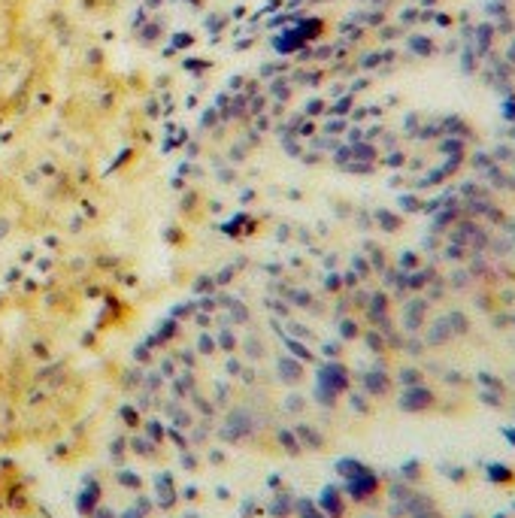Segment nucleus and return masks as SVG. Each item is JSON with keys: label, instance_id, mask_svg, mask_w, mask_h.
<instances>
[{"label": "nucleus", "instance_id": "nucleus-1", "mask_svg": "<svg viewBox=\"0 0 515 518\" xmlns=\"http://www.w3.org/2000/svg\"><path fill=\"white\" fill-rule=\"evenodd\" d=\"M97 506H100V488L97 485H88L85 491L76 494V509H79L82 515H91Z\"/></svg>", "mask_w": 515, "mask_h": 518}, {"label": "nucleus", "instance_id": "nucleus-2", "mask_svg": "<svg viewBox=\"0 0 515 518\" xmlns=\"http://www.w3.org/2000/svg\"><path fill=\"white\" fill-rule=\"evenodd\" d=\"M300 376H303V370H300V364L297 361H291V357H279V379H285V382H300Z\"/></svg>", "mask_w": 515, "mask_h": 518}, {"label": "nucleus", "instance_id": "nucleus-3", "mask_svg": "<svg viewBox=\"0 0 515 518\" xmlns=\"http://www.w3.org/2000/svg\"><path fill=\"white\" fill-rule=\"evenodd\" d=\"M294 512V500H291L288 494H276L273 500H270V515L273 518H285Z\"/></svg>", "mask_w": 515, "mask_h": 518}, {"label": "nucleus", "instance_id": "nucleus-4", "mask_svg": "<svg viewBox=\"0 0 515 518\" xmlns=\"http://www.w3.org/2000/svg\"><path fill=\"white\" fill-rule=\"evenodd\" d=\"M294 509H297V515H300V518H324L322 512H315V506H312L309 500H297V503H294Z\"/></svg>", "mask_w": 515, "mask_h": 518}, {"label": "nucleus", "instance_id": "nucleus-5", "mask_svg": "<svg viewBox=\"0 0 515 518\" xmlns=\"http://www.w3.org/2000/svg\"><path fill=\"white\" fill-rule=\"evenodd\" d=\"M219 346H222L225 352H233V349H236V340H233V333L227 330V324L222 327V333H219Z\"/></svg>", "mask_w": 515, "mask_h": 518}, {"label": "nucleus", "instance_id": "nucleus-6", "mask_svg": "<svg viewBox=\"0 0 515 518\" xmlns=\"http://www.w3.org/2000/svg\"><path fill=\"white\" fill-rule=\"evenodd\" d=\"M279 443H282L288 452H294V454L300 452V446H297V440H294V433H291V430H279Z\"/></svg>", "mask_w": 515, "mask_h": 518}, {"label": "nucleus", "instance_id": "nucleus-7", "mask_svg": "<svg viewBox=\"0 0 515 518\" xmlns=\"http://www.w3.org/2000/svg\"><path fill=\"white\" fill-rule=\"evenodd\" d=\"M243 346H246V355L252 357V361H258V357L264 355V349H261V343H258L255 336H249V340H246Z\"/></svg>", "mask_w": 515, "mask_h": 518}, {"label": "nucleus", "instance_id": "nucleus-8", "mask_svg": "<svg viewBox=\"0 0 515 518\" xmlns=\"http://www.w3.org/2000/svg\"><path fill=\"white\" fill-rule=\"evenodd\" d=\"M118 482H122V485H130L133 491H136V488L143 485V482H140V476H133L130 470H122V473H118Z\"/></svg>", "mask_w": 515, "mask_h": 518}, {"label": "nucleus", "instance_id": "nucleus-9", "mask_svg": "<svg viewBox=\"0 0 515 518\" xmlns=\"http://www.w3.org/2000/svg\"><path fill=\"white\" fill-rule=\"evenodd\" d=\"M297 433H300V436H306V443H309L312 449H319V446H322V436L315 440V433H312L309 427H303V424H297Z\"/></svg>", "mask_w": 515, "mask_h": 518}, {"label": "nucleus", "instance_id": "nucleus-10", "mask_svg": "<svg viewBox=\"0 0 515 518\" xmlns=\"http://www.w3.org/2000/svg\"><path fill=\"white\" fill-rule=\"evenodd\" d=\"M197 349H200V355H212V352H215L209 336H200V340H197Z\"/></svg>", "mask_w": 515, "mask_h": 518}, {"label": "nucleus", "instance_id": "nucleus-11", "mask_svg": "<svg viewBox=\"0 0 515 518\" xmlns=\"http://www.w3.org/2000/svg\"><path fill=\"white\" fill-rule=\"evenodd\" d=\"M146 430H149V433L155 436L152 443H161V424H158V421H149V424H146Z\"/></svg>", "mask_w": 515, "mask_h": 518}, {"label": "nucleus", "instance_id": "nucleus-12", "mask_svg": "<svg viewBox=\"0 0 515 518\" xmlns=\"http://www.w3.org/2000/svg\"><path fill=\"white\" fill-rule=\"evenodd\" d=\"M133 449L140 454H152V443H143V440H133Z\"/></svg>", "mask_w": 515, "mask_h": 518}, {"label": "nucleus", "instance_id": "nucleus-13", "mask_svg": "<svg viewBox=\"0 0 515 518\" xmlns=\"http://www.w3.org/2000/svg\"><path fill=\"white\" fill-rule=\"evenodd\" d=\"M170 440H176V446H179V449H188V446H185V436H182L179 430H170Z\"/></svg>", "mask_w": 515, "mask_h": 518}, {"label": "nucleus", "instance_id": "nucleus-14", "mask_svg": "<svg viewBox=\"0 0 515 518\" xmlns=\"http://www.w3.org/2000/svg\"><path fill=\"white\" fill-rule=\"evenodd\" d=\"M122 419H128V424H136V412H133L130 406H125V409H122Z\"/></svg>", "mask_w": 515, "mask_h": 518}, {"label": "nucleus", "instance_id": "nucleus-15", "mask_svg": "<svg viewBox=\"0 0 515 518\" xmlns=\"http://www.w3.org/2000/svg\"><path fill=\"white\" fill-rule=\"evenodd\" d=\"M136 361H143V364L152 361V352H146V346H140V349H136Z\"/></svg>", "mask_w": 515, "mask_h": 518}, {"label": "nucleus", "instance_id": "nucleus-16", "mask_svg": "<svg viewBox=\"0 0 515 518\" xmlns=\"http://www.w3.org/2000/svg\"><path fill=\"white\" fill-rule=\"evenodd\" d=\"M91 515H94V518H115L112 512H109V509H100V506H97V509L91 512Z\"/></svg>", "mask_w": 515, "mask_h": 518}, {"label": "nucleus", "instance_id": "nucleus-17", "mask_svg": "<svg viewBox=\"0 0 515 518\" xmlns=\"http://www.w3.org/2000/svg\"><path fill=\"white\" fill-rule=\"evenodd\" d=\"M164 376H176V364H170V361H164Z\"/></svg>", "mask_w": 515, "mask_h": 518}, {"label": "nucleus", "instance_id": "nucleus-18", "mask_svg": "<svg viewBox=\"0 0 515 518\" xmlns=\"http://www.w3.org/2000/svg\"><path fill=\"white\" fill-rule=\"evenodd\" d=\"M122 518H146V515H143L140 509H128V512H125V515H122Z\"/></svg>", "mask_w": 515, "mask_h": 518}]
</instances>
